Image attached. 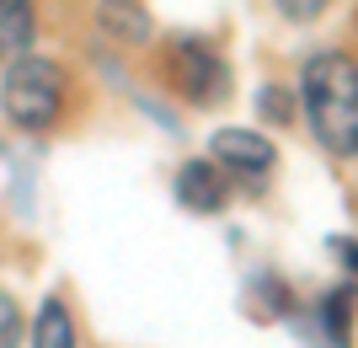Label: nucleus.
Listing matches in <instances>:
<instances>
[{"label":"nucleus","instance_id":"1","mask_svg":"<svg viewBox=\"0 0 358 348\" xmlns=\"http://www.w3.org/2000/svg\"><path fill=\"white\" fill-rule=\"evenodd\" d=\"M299 102L310 113L315 139L337 155L358 151V64L353 54L331 48V54H315L299 76Z\"/></svg>","mask_w":358,"mask_h":348},{"label":"nucleus","instance_id":"2","mask_svg":"<svg viewBox=\"0 0 358 348\" xmlns=\"http://www.w3.org/2000/svg\"><path fill=\"white\" fill-rule=\"evenodd\" d=\"M0 107L27 134L48 129L64 107V70L54 60H43V54H16V64L0 81Z\"/></svg>","mask_w":358,"mask_h":348},{"label":"nucleus","instance_id":"3","mask_svg":"<svg viewBox=\"0 0 358 348\" xmlns=\"http://www.w3.org/2000/svg\"><path fill=\"white\" fill-rule=\"evenodd\" d=\"M177 81H182V91H187V102H224L230 70H224V60L209 54L198 38H182L177 43Z\"/></svg>","mask_w":358,"mask_h":348},{"label":"nucleus","instance_id":"4","mask_svg":"<svg viewBox=\"0 0 358 348\" xmlns=\"http://www.w3.org/2000/svg\"><path fill=\"white\" fill-rule=\"evenodd\" d=\"M214 161L230 172H268L278 161L268 134H257V129H220L214 134Z\"/></svg>","mask_w":358,"mask_h":348},{"label":"nucleus","instance_id":"5","mask_svg":"<svg viewBox=\"0 0 358 348\" xmlns=\"http://www.w3.org/2000/svg\"><path fill=\"white\" fill-rule=\"evenodd\" d=\"M177 198H182V209H193V214L224 209V172H214L209 161H187L177 172Z\"/></svg>","mask_w":358,"mask_h":348},{"label":"nucleus","instance_id":"6","mask_svg":"<svg viewBox=\"0 0 358 348\" xmlns=\"http://www.w3.org/2000/svg\"><path fill=\"white\" fill-rule=\"evenodd\" d=\"M96 27L113 43H150L155 22H150V11L139 0H96Z\"/></svg>","mask_w":358,"mask_h":348},{"label":"nucleus","instance_id":"7","mask_svg":"<svg viewBox=\"0 0 358 348\" xmlns=\"http://www.w3.org/2000/svg\"><path fill=\"white\" fill-rule=\"evenodd\" d=\"M32 32H38V16H32V0H0V54H27Z\"/></svg>","mask_w":358,"mask_h":348},{"label":"nucleus","instance_id":"8","mask_svg":"<svg viewBox=\"0 0 358 348\" xmlns=\"http://www.w3.org/2000/svg\"><path fill=\"white\" fill-rule=\"evenodd\" d=\"M32 348H75V321L64 311V300H43L38 327H32Z\"/></svg>","mask_w":358,"mask_h":348},{"label":"nucleus","instance_id":"9","mask_svg":"<svg viewBox=\"0 0 358 348\" xmlns=\"http://www.w3.org/2000/svg\"><path fill=\"white\" fill-rule=\"evenodd\" d=\"M348 311H353V289H337V295H327V333L337 348H348V337H353V321H348Z\"/></svg>","mask_w":358,"mask_h":348},{"label":"nucleus","instance_id":"10","mask_svg":"<svg viewBox=\"0 0 358 348\" xmlns=\"http://www.w3.org/2000/svg\"><path fill=\"white\" fill-rule=\"evenodd\" d=\"M22 343V311H16V300L0 289V348H16Z\"/></svg>","mask_w":358,"mask_h":348},{"label":"nucleus","instance_id":"11","mask_svg":"<svg viewBox=\"0 0 358 348\" xmlns=\"http://www.w3.org/2000/svg\"><path fill=\"white\" fill-rule=\"evenodd\" d=\"M262 113H268L273 123H284V118H294V97H289L284 86H268V91H262Z\"/></svg>","mask_w":358,"mask_h":348},{"label":"nucleus","instance_id":"12","mask_svg":"<svg viewBox=\"0 0 358 348\" xmlns=\"http://www.w3.org/2000/svg\"><path fill=\"white\" fill-rule=\"evenodd\" d=\"M278 11H284L289 22H315V16L327 11V0H278Z\"/></svg>","mask_w":358,"mask_h":348}]
</instances>
